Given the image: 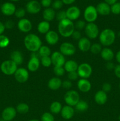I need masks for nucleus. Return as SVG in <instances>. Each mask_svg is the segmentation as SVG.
Segmentation results:
<instances>
[{
    "label": "nucleus",
    "instance_id": "f257e3e1",
    "mask_svg": "<svg viewBox=\"0 0 120 121\" xmlns=\"http://www.w3.org/2000/svg\"><path fill=\"white\" fill-rule=\"evenodd\" d=\"M25 47L28 51L32 52H37L42 46V41L37 35L32 33L28 34L25 37L24 40Z\"/></svg>",
    "mask_w": 120,
    "mask_h": 121
},
{
    "label": "nucleus",
    "instance_id": "f03ea898",
    "mask_svg": "<svg viewBox=\"0 0 120 121\" xmlns=\"http://www.w3.org/2000/svg\"><path fill=\"white\" fill-rule=\"evenodd\" d=\"M75 26L73 21L66 18L59 22L58 24V33L63 37H69L75 31Z\"/></svg>",
    "mask_w": 120,
    "mask_h": 121
},
{
    "label": "nucleus",
    "instance_id": "7ed1b4c3",
    "mask_svg": "<svg viewBox=\"0 0 120 121\" xmlns=\"http://www.w3.org/2000/svg\"><path fill=\"white\" fill-rule=\"evenodd\" d=\"M116 39L115 33L110 28L103 30L99 34V40L102 46L107 47L111 46L115 42Z\"/></svg>",
    "mask_w": 120,
    "mask_h": 121
},
{
    "label": "nucleus",
    "instance_id": "20e7f679",
    "mask_svg": "<svg viewBox=\"0 0 120 121\" xmlns=\"http://www.w3.org/2000/svg\"><path fill=\"white\" fill-rule=\"evenodd\" d=\"M18 69V65L11 60H5L1 63L0 69L5 75L11 76L14 74Z\"/></svg>",
    "mask_w": 120,
    "mask_h": 121
},
{
    "label": "nucleus",
    "instance_id": "39448f33",
    "mask_svg": "<svg viewBox=\"0 0 120 121\" xmlns=\"http://www.w3.org/2000/svg\"><path fill=\"white\" fill-rule=\"evenodd\" d=\"M80 100V96L78 92L74 90H69L64 95V101L67 105L75 106Z\"/></svg>",
    "mask_w": 120,
    "mask_h": 121
},
{
    "label": "nucleus",
    "instance_id": "423d86ee",
    "mask_svg": "<svg viewBox=\"0 0 120 121\" xmlns=\"http://www.w3.org/2000/svg\"><path fill=\"white\" fill-rule=\"evenodd\" d=\"M85 33L89 39H95L99 36L100 31L97 25L94 22H88L85 27Z\"/></svg>",
    "mask_w": 120,
    "mask_h": 121
},
{
    "label": "nucleus",
    "instance_id": "0eeeda50",
    "mask_svg": "<svg viewBox=\"0 0 120 121\" xmlns=\"http://www.w3.org/2000/svg\"><path fill=\"white\" fill-rule=\"evenodd\" d=\"M76 72L81 79H87L91 76L92 73V68L89 64L87 63H83L78 65Z\"/></svg>",
    "mask_w": 120,
    "mask_h": 121
},
{
    "label": "nucleus",
    "instance_id": "6e6552de",
    "mask_svg": "<svg viewBox=\"0 0 120 121\" xmlns=\"http://www.w3.org/2000/svg\"><path fill=\"white\" fill-rule=\"evenodd\" d=\"M98 14L95 7L89 5L85 9L84 17L87 22H94L98 18Z\"/></svg>",
    "mask_w": 120,
    "mask_h": 121
},
{
    "label": "nucleus",
    "instance_id": "1a4fd4ad",
    "mask_svg": "<svg viewBox=\"0 0 120 121\" xmlns=\"http://www.w3.org/2000/svg\"><path fill=\"white\" fill-rule=\"evenodd\" d=\"M60 52L64 56L74 55L76 52V48L74 44L69 42H64L60 47Z\"/></svg>",
    "mask_w": 120,
    "mask_h": 121
},
{
    "label": "nucleus",
    "instance_id": "9d476101",
    "mask_svg": "<svg viewBox=\"0 0 120 121\" xmlns=\"http://www.w3.org/2000/svg\"><path fill=\"white\" fill-rule=\"evenodd\" d=\"M14 78L18 82L23 83L26 82L29 78V72L27 69L24 67L18 68L14 73Z\"/></svg>",
    "mask_w": 120,
    "mask_h": 121
},
{
    "label": "nucleus",
    "instance_id": "9b49d317",
    "mask_svg": "<svg viewBox=\"0 0 120 121\" xmlns=\"http://www.w3.org/2000/svg\"><path fill=\"white\" fill-rule=\"evenodd\" d=\"M26 11L31 14H36L40 12L41 9V3L36 0L28 1L26 4Z\"/></svg>",
    "mask_w": 120,
    "mask_h": 121
},
{
    "label": "nucleus",
    "instance_id": "f8f14e48",
    "mask_svg": "<svg viewBox=\"0 0 120 121\" xmlns=\"http://www.w3.org/2000/svg\"><path fill=\"white\" fill-rule=\"evenodd\" d=\"M51 59L52 61V65L54 66H64L65 63V58L60 52H54L51 55Z\"/></svg>",
    "mask_w": 120,
    "mask_h": 121
},
{
    "label": "nucleus",
    "instance_id": "ddd939ff",
    "mask_svg": "<svg viewBox=\"0 0 120 121\" xmlns=\"http://www.w3.org/2000/svg\"><path fill=\"white\" fill-rule=\"evenodd\" d=\"M17 26L19 30L24 33H29L32 28V24L30 20L24 18L19 20Z\"/></svg>",
    "mask_w": 120,
    "mask_h": 121
},
{
    "label": "nucleus",
    "instance_id": "4468645a",
    "mask_svg": "<svg viewBox=\"0 0 120 121\" xmlns=\"http://www.w3.org/2000/svg\"><path fill=\"white\" fill-rule=\"evenodd\" d=\"M17 112L12 106L6 107L2 112V118L6 121H12L15 118Z\"/></svg>",
    "mask_w": 120,
    "mask_h": 121
},
{
    "label": "nucleus",
    "instance_id": "2eb2a0df",
    "mask_svg": "<svg viewBox=\"0 0 120 121\" xmlns=\"http://www.w3.org/2000/svg\"><path fill=\"white\" fill-rule=\"evenodd\" d=\"M67 18L73 21L78 20L81 15V10L76 6H71L66 10Z\"/></svg>",
    "mask_w": 120,
    "mask_h": 121
},
{
    "label": "nucleus",
    "instance_id": "dca6fc26",
    "mask_svg": "<svg viewBox=\"0 0 120 121\" xmlns=\"http://www.w3.org/2000/svg\"><path fill=\"white\" fill-rule=\"evenodd\" d=\"M16 9L15 5L9 2H5L1 5V13L6 16H11L14 15Z\"/></svg>",
    "mask_w": 120,
    "mask_h": 121
},
{
    "label": "nucleus",
    "instance_id": "f3484780",
    "mask_svg": "<svg viewBox=\"0 0 120 121\" xmlns=\"http://www.w3.org/2000/svg\"><path fill=\"white\" fill-rule=\"evenodd\" d=\"M59 35L56 31L54 30H49L47 34H45V39L46 42L51 46L56 44L59 41Z\"/></svg>",
    "mask_w": 120,
    "mask_h": 121
},
{
    "label": "nucleus",
    "instance_id": "a211bd4d",
    "mask_svg": "<svg viewBox=\"0 0 120 121\" xmlns=\"http://www.w3.org/2000/svg\"><path fill=\"white\" fill-rule=\"evenodd\" d=\"M98 14L102 16L108 15L111 13V5L105 2H101L98 4L95 7Z\"/></svg>",
    "mask_w": 120,
    "mask_h": 121
},
{
    "label": "nucleus",
    "instance_id": "6ab92c4d",
    "mask_svg": "<svg viewBox=\"0 0 120 121\" xmlns=\"http://www.w3.org/2000/svg\"><path fill=\"white\" fill-rule=\"evenodd\" d=\"M60 113H61V117L63 119H66V120H69L74 116L75 110L72 106L65 105L64 106H62Z\"/></svg>",
    "mask_w": 120,
    "mask_h": 121
},
{
    "label": "nucleus",
    "instance_id": "aec40b11",
    "mask_svg": "<svg viewBox=\"0 0 120 121\" xmlns=\"http://www.w3.org/2000/svg\"><path fill=\"white\" fill-rule=\"evenodd\" d=\"M91 43L89 39L87 37H81L78 40V47L80 51L82 52H87L90 50Z\"/></svg>",
    "mask_w": 120,
    "mask_h": 121
},
{
    "label": "nucleus",
    "instance_id": "412c9836",
    "mask_svg": "<svg viewBox=\"0 0 120 121\" xmlns=\"http://www.w3.org/2000/svg\"><path fill=\"white\" fill-rule=\"evenodd\" d=\"M77 87L81 92L87 93L91 89V83L87 79H80L77 82Z\"/></svg>",
    "mask_w": 120,
    "mask_h": 121
},
{
    "label": "nucleus",
    "instance_id": "4be33fe9",
    "mask_svg": "<svg viewBox=\"0 0 120 121\" xmlns=\"http://www.w3.org/2000/svg\"><path fill=\"white\" fill-rule=\"evenodd\" d=\"M40 60L38 57H30V59L27 64L28 70L31 72H35L38 70L40 66Z\"/></svg>",
    "mask_w": 120,
    "mask_h": 121
},
{
    "label": "nucleus",
    "instance_id": "5701e85b",
    "mask_svg": "<svg viewBox=\"0 0 120 121\" xmlns=\"http://www.w3.org/2000/svg\"><path fill=\"white\" fill-rule=\"evenodd\" d=\"M94 100L98 105H104L108 100V96H107V93L104 92L102 90L98 91L95 93V96H94Z\"/></svg>",
    "mask_w": 120,
    "mask_h": 121
},
{
    "label": "nucleus",
    "instance_id": "b1692460",
    "mask_svg": "<svg viewBox=\"0 0 120 121\" xmlns=\"http://www.w3.org/2000/svg\"><path fill=\"white\" fill-rule=\"evenodd\" d=\"M62 81L58 77H54L49 80L48 82V87L52 91H57L62 87Z\"/></svg>",
    "mask_w": 120,
    "mask_h": 121
},
{
    "label": "nucleus",
    "instance_id": "393cba45",
    "mask_svg": "<svg viewBox=\"0 0 120 121\" xmlns=\"http://www.w3.org/2000/svg\"><path fill=\"white\" fill-rule=\"evenodd\" d=\"M100 54H101V58L107 62V61H112V60L115 57L114 53L112 50L107 47L102 48V50Z\"/></svg>",
    "mask_w": 120,
    "mask_h": 121
},
{
    "label": "nucleus",
    "instance_id": "a878e982",
    "mask_svg": "<svg viewBox=\"0 0 120 121\" xmlns=\"http://www.w3.org/2000/svg\"><path fill=\"white\" fill-rule=\"evenodd\" d=\"M55 16H56L55 11L53 8H50V7L45 8L42 13V17H43L44 21H48L49 22L54 20L55 18Z\"/></svg>",
    "mask_w": 120,
    "mask_h": 121
},
{
    "label": "nucleus",
    "instance_id": "bb28decb",
    "mask_svg": "<svg viewBox=\"0 0 120 121\" xmlns=\"http://www.w3.org/2000/svg\"><path fill=\"white\" fill-rule=\"evenodd\" d=\"M11 60L17 65H21L24 61V57L20 51L14 50L11 53Z\"/></svg>",
    "mask_w": 120,
    "mask_h": 121
},
{
    "label": "nucleus",
    "instance_id": "cd10ccee",
    "mask_svg": "<svg viewBox=\"0 0 120 121\" xmlns=\"http://www.w3.org/2000/svg\"><path fill=\"white\" fill-rule=\"evenodd\" d=\"M78 65L77 63L73 60H69L68 61H66L64 65V68L65 72L69 73L72 72H75L77 70Z\"/></svg>",
    "mask_w": 120,
    "mask_h": 121
},
{
    "label": "nucleus",
    "instance_id": "c85d7f7f",
    "mask_svg": "<svg viewBox=\"0 0 120 121\" xmlns=\"http://www.w3.org/2000/svg\"><path fill=\"white\" fill-rule=\"evenodd\" d=\"M50 24L46 21H42L39 22L37 26L38 31L42 34H45L50 30Z\"/></svg>",
    "mask_w": 120,
    "mask_h": 121
},
{
    "label": "nucleus",
    "instance_id": "c756f323",
    "mask_svg": "<svg viewBox=\"0 0 120 121\" xmlns=\"http://www.w3.org/2000/svg\"><path fill=\"white\" fill-rule=\"evenodd\" d=\"M62 108V105L60 102L54 101L51 104L49 110H50V112L52 114L57 115L61 112Z\"/></svg>",
    "mask_w": 120,
    "mask_h": 121
},
{
    "label": "nucleus",
    "instance_id": "7c9ffc66",
    "mask_svg": "<svg viewBox=\"0 0 120 121\" xmlns=\"http://www.w3.org/2000/svg\"><path fill=\"white\" fill-rule=\"evenodd\" d=\"M39 55L40 57H48L50 56L51 55V50L48 46H42L40 48L39 50L38 51Z\"/></svg>",
    "mask_w": 120,
    "mask_h": 121
},
{
    "label": "nucleus",
    "instance_id": "2f4dec72",
    "mask_svg": "<svg viewBox=\"0 0 120 121\" xmlns=\"http://www.w3.org/2000/svg\"><path fill=\"white\" fill-rule=\"evenodd\" d=\"M17 113L20 114H26L29 110V107L25 103H20L16 107Z\"/></svg>",
    "mask_w": 120,
    "mask_h": 121
},
{
    "label": "nucleus",
    "instance_id": "473e14b6",
    "mask_svg": "<svg viewBox=\"0 0 120 121\" xmlns=\"http://www.w3.org/2000/svg\"><path fill=\"white\" fill-rule=\"evenodd\" d=\"M75 109L80 112H85L89 108V105L87 102L85 100H80L77 104L75 106Z\"/></svg>",
    "mask_w": 120,
    "mask_h": 121
},
{
    "label": "nucleus",
    "instance_id": "72a5a7b5",
    "mask_svg": "<svg viewBox=\"0 0 120 121\" xmlns=\"http://www.w3.org/2000/svg\"><path fill=\"white\" fill-rule=\"evenodd\" d=\"M102 50V45L100 43H94L91 44L89 50L92 54H100Z\"/></svg>",
    "mask_w": 120,
    "mask_h": 121
},
{
    "label": "nucleus",
    "instance_id": "f704fd0d",
    "mask_svg": "<svg viewBox=\"0 0 120 121\" xmlns=\"http://www.w3.org/2000/svg\"><path fill=\"white\" fill-rule=\"evenodd\" d=\"M9 43L10 41L8 37L3 34L0 35V48H5L8 46Z\"/></svg>",
    "mask_w": 120,
    "mask_h": 121
},
{
    "label": "nucleus",
    "instance_id": "c9c22d12",
    "mask_svg": "<svg viewBox=\"0 0 120 121\" xmlns=\"http://www.w3.org/2000/svg\"><path fill=\"white\" fill-rule=\"evenodd\" d=\"M53 72L56 77H61L64 74L65 70L64 66H55L53 69Z\"/></svg>",
    "mask_w": 120,
    "mask_h": 121
},
{
    "label": "nucleus",
    "instance_id": "e433bc0d",
    "mask_svg": "<svg viewBox=\"0 0 120 121\" xmlns=\"http://www.w3.org/2000/svg\"><path fill=\"white\" fill-rule=\"evenodd\" d=\"M40 62H41L42 66H44L45 67H49L52 65V61L50 56L41 57Z\"/></svg>",
    "mask_w": 120,
    "mask_h": 121
},
{
    "label": "nucleus",
    "instance_id": "4c0bfd02",
    "mask_svg": "<svg viewBox=\"0 0 120 121\" xmlns=\"http://www.w3.org/2000/svg\"><path fill=\"white\" fill-rule=\"evenodd\" d=\"M41 121H55L54 115L51 112H45L41 117Z\"/></svg>",
    "mask_w": 120,
    "mask_h": 121
},
{
    "label": "nucleus",
    "instance_id": "58836bf2",
    "mask_svg": "<svg viewBox=\"0 0 120 121\" xmlns=\"http://www.w3.org/2000/svg\"><path fill=\"white\" fill-rule=\"evenodd\" d=\"M111 13L115 15L120 14V2H115L111 5Z\"/></svg>",
    "mask_w": 120,
    "mask_h": 121
},
{
    "label": "nucleus",
    "instance_id": "ea45409f",
    "mask_svg": "<svg viewBox=\"0 0 120 121\" xmlns=\"http://www.w3.org/2000/svg\"><path fill=\"white\" fill-rule=\"evenodd\" d=\"M26 14V9L23 8H18L16 9L14 15L16 18L20 19H22L24 17Z\"/></svg>",
    "mask_w": 120,
    "mask_h": 121
},
{
    "label": "nucleus",
    "instance_id": "a19ab883",
    "mask_svg": "<svg viewBox=\"0 0 120 121\" xmlns=\"http://www.w3.org/2000/svg\"><path fill=\"white\" fill-rule=\"evenodd\" d=\"M86 22L85 21H84V20H78L74 24V26H75V28L76 29V30H82L85 29V27L86 26Z\"/></svg>",
    "mask_w": 120,
    "mask_h": 121
},
{
    "label": "nucleus",
    "instance_id": "79ce46f5",
    "mask_svg": "<svg viewBox=\"0 0 120 121\" xmlns=\"http://www.w3.org/2000/svg\"><path fill=\"white\" fill-rule=\"evenodd\" d=\"M64 4L61 0H55L54 2L52 3V8L54 10H59L61 9L63 6Z\"/></svg>",
    "mask_w": 120,
    "mask_h": 121
},
{
    "label": "nucleus",
    "instance_id": "37998d69",
    "mask_svg": "<svg viewBox=\"0 0 120 121\" xmlns=\"http://www.w3.org/2000/svg\"><path fill=\"white\" fill-rule=\"evenodd\" d=\"M56 20L60 22V21H62V20H65V19L67 18V14H66V11L61 10L58 12L56 14Z\"/></svg>",
    "mask_w": 120,
    "mask_h": 121
},
{
    "label": "nucleus",
    "instance_id": "c03bdc74",
    "mask_svg": "<svg viewBox=\"0 0 120 121\" xmlns=\"http://www.w3.org/2000/svg\"><path fill=\"white\" fill-rule=\"evenodd\" d=\"M68 79L70 81H75V80H77L78 78H79V76L78 74V73L76 71L75 72H72L68 73Z\"/></svg>",
    "mask_w": 120,
    "mask_h": 121
},
{
    "label": "nucleus",
    "instance_id": "a18cd8bd",
    "mask_svg": "<svg viewBox=\"0 0 120 121\" xmlns=\"http://www.w3.org/2000/svg\"><path fill=\"white\" fill-rule=\"evenodd\" d=\"M71 37H72V38L74 40H78V41L82 37V36H81V33H80V31L76 30H75V31L73 32V33L72 34L71 36Z\"/></svg>",
    "mask_w": 120,
    "mask_h": 121
},
{
    "label": "nucleus",
    "instance_id": "49530a36",
    "mask_svg": "<svg viewBox=\"0 0 120 121\" xmlns=\"http://www.w3.org/2000/svg\"><path fill=\"white\" fill-rule=\"evenodd\" d=\"M111 89L112 86L109 83H104L102 86V91H103L105 93H107V92H109V91H111Z\"/></svg>",
    "mask_w": 120,
    "mask_h": 121
},
{
    "label": "nucleus",
    "instance_id": "de8ad7c7",
    "mask_svg": "<svg viewBox=\"0 0 120 121\" xmlns=\"http://www.w3.org/2000/svg\"><path fill=\"white\" fill-rule=\"evenodd\" d=\"M62 87L66 89H69L72 87V82L71 81L68 80H65L64 81H62Z\"/></svg>",
    "mask_w": 120,
    "mask_h": 121
},
{
    "label": "nucleus",
    "instance_id": "09e8293b",
    "mask_svg": "<svg viewBox=\"0 0 120 121\" xmlns=\"http://www.w3.org/2000/svg\"><path fill=\"white\" fill-rule=\"evenodd\" d=\"M52 0H41V5L44 8H49L52 5Z\"/></svg>",
    "mask_w": 120,
    "mask_h": 121
},
{
    "label": "nucleus",
    "instance_id": "8fccbe9b",
    "mask_svg": "<svg viewBox=\"0 0 120 121\" xmlns=\"http://www.w3.org/2000/svg\"><path fill=\"white\" fill-rule=\"evenodd\" d=\"M4 26L5 27V29H12L14 27V22L11 20H7L4 23Z\"/></svg>",
    "mask_w": 120,
    "mask_h": 121
},
{
    "label": "nucleus",
    "instance_id": "3c124183",
    "mask_svg": "<svg viewBox=\"0 0 120 121\" xmlns=\"http://www.w3.org/2000/svg\"><path fill=\"white\" fill-rule=\"evenodd\" d=\"M115 67V65H114V63L113 62L111 61H107L105 64V68L107 69L108 70L111 71L114 70V68Z\"/></svg>",
    "mask_w": 120,
    "mask_h": 121
},
{
    "label": "nucleus",
    "instance_id": "603ef678",
    "mask_svg": "<svg viewBox=\"0 0 120 121\" xmlns=\"http://www.w3.org/2000/svg\"><path fill=\"white\" fill-rule=\"evenodd\" d=\"M114 74L116 78L120 79V65H115V67L114 69Z\"/></svg>",
    "mask_w": 120,
    "mask_h": 121
},
{
    "label": "nucleus",
    "instance_id": "864d4df0",
    "mask_svg": "<svg viewBox=\"0 0 120 121\" xmlns=\"http://www.w3.org/2000/svg\"><path fill=\"white\" fill-rule=\"evenodd\" d=\"M5 30V27L4 24L0 21V35L3 34Z\"/></svg>",
    "mask_w": 120,
    "mask_h": 121
},
{
    "label": "nucleus",
    "instance_id": "5fc2aeb1",
    "mask_svg": "<svg viewBox=\"0 0 120 121\" xmlns=\"http://www.w3.org/2000/svg\"><path fill=\"white\" fill-rule=\"evenodd\" d=\"M61 1H62L64 4L71 5L74 3V2H75L76 0H61Z\"/></svg>",
    "mask_w": 120,
    "mask_h": 121
},
{
    "label": "nucleus",
    "instance_id": "6e6d98bb",
    "mask_svg": "<svg viewBox=\"0 0 120 121\" xmlns=\"http://www.w3.org/2000/svg\"><path fill=\"white\" fill-rule=\"evenodd\" d=\"M115 59H116V61L119 63V65H120V50H119L118 52H117V53L115 54Z\"/></svg>",
    "mask_w": 120,
    "mask_h": 121
},
{
    "label": "nucleus",
    "instance_id": "4d7b16f0",
    "mask_svg": "<svg viewBox=\"0 0 120 121\" xmlns=\"http://www.w3.org/2000/svg\"><path fill=\"white\" fill-rule=\"evenodd\" d=\"M118 0H104V2L109 4V5H112V4L117 2Z\"/></svg>",
    "mask_w": 120,
    "mask_h": 121
},
{
    "label": "nucleus",
    "instance_id": "13d9d810",
    "mask_svg": "<svg viewBox=\"0 0 120 121\" xmlns=\"http://www.w3.org/2000/svg\"><path fill=\"white\" fill-rule=\"evenodd\" d=\"M28 121H41L40 120H38V119H31V120Z\"/></svg>",
    "mask_w": 120,
    "mask_h": 121
},
{
    "label": "nucleus",
    "instance_id": "bf43d9fd",
    "mask_svg": "<svg viewBox=\"0 0 120 121\" xmlns=\"http://www.w3.org/2000/svg\"><path fill=\"white\" fill-rule=\"evenodd\" d=\"M11 1H12V2H17V1H20V0H10Z\"/></svg>",
    "mask_w": 120,
    "mask_h": 121
},
{
    "label": "nucleus",
    "instance_id": "052dcab7",
    "mask_svg": "<svg viewBox=\"0 0 120 121\" xmlns=\"http://www.w3.org/2000/svg\"><path fill=\"white\" fill-rule=\"evenodd\" d=\"M0 121H6L4 120V119L2 118V119H0Z\"/></svg>",
    "mask_w": 120,
    "mask_h": 121
},
{
    "label": "nucleus",
    "instance_id": "680f3d73",
    "mask_svg": "<svg viewBox=\"0 0 120 121\" xmlns=\"http://www.w3.org/2000/svg\"><path fill=\"white\" fill-rule=\"evenodd\" d=\"M119 88H120V85H119Z\"/></svg>",
    "mask_w": 120,
    "mask_h": 121
},
{
    "label": "nucleus",
    "instance_id": "e2e57ef3",
    "mask_svg": "<svg viewBox=\"0 0 120 121\" xmlns=\"http://www.w3.org/2000/svg\"><path fill=\"white\" fill-rule=\"evenodd\" d=\"M26 1H31V0H26Z\"/></svg>",
    "mask_w": 120,
    "mask_h": 121
},
{
    "label": "nucleus",
    "instance_id": "0e129e2a",
    "mask_svg": "<svg viewBox=\"0 0 120 121\" xmlns=\"http://www.w3.org/2000/svg\"></svg>",
    "mask_w": 120,
    "mask_h": 121
}]
</instances>
